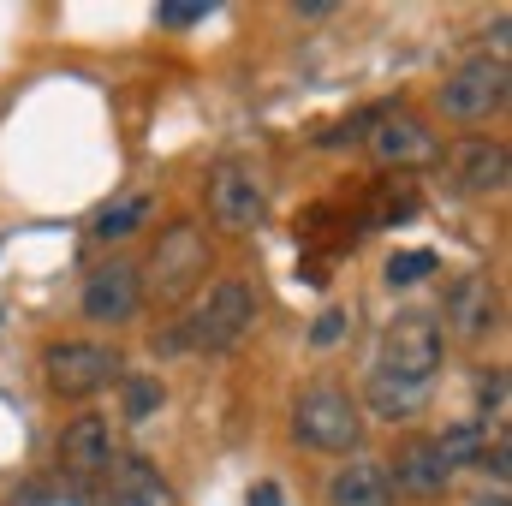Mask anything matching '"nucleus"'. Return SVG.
<instances>
[{
	"mask_svg": "<svg viewBox=\"0 0 512 506\" xmlns=\"http://www.w3.org/2000/svg\"><path fill=\"white\" fill-rule=\"evenodd\" d=\"M251 322H256L251 280L221 274V280L185 310V322H179L173 334H161V352H233V346L251 334Z\"/></svg>",
	"mask_w": 512,
	"mask_h": 506,
	"instance_id": "f257e3e1",
	"label": "nucleus"
},
{
	"mask_svg": "<svg viewBox=\"0 0 512 506\" xmlns=\"http://www.w3.org/2000/svg\"><path fill=\"white\" fill-rule=\"evenodd\" d=\"M292 441L310 453H358L364 441V405L358 393H346L340 381H310L292 399Z\"/></svg>",
	"mask_w": 512,
	"mask_h": 506,
	"instance_id": "f03ea898",
	"label": "nucleus"
},
{
	"mask_svg": "<svg viewBox=\"0 0 512 506\" xmlns=\"http://www.w3.org/2000/svg\"><path fill=\"white\" fill-rule=\"evenodd\" d=\"M203 274H209V239H203V227L197 221H173L155 239L149 262L137 268V286L149 298H161V304H179V298H191L203 286Z\"/></svg>",
	"mask_w": 512,
	"mask_h": 506,
	"instance_id": "7ed1b4c3",
	"label": "nucleus"
},
{
	"mask_svg": "<svg viewBox=\"0 0 512 506\" xmlns=\"http://www.w3.org/2000/svg\"><path fill=\"white\" fill-rule=\"evenodd\" d=\"M447 364V334L429 310H405L382 328V352H376V370L393 381H411V387H435Z\"/></svg>",
	"mask_w": 512,
	"mask_h": 506,
	"instance_id": "20e7f679",
	"label": "nucleus"
},
{
	"mask_svg": "<svg viewBox=\"0 0 512 506\" xmlns=\"http://www.w3.org/2000/svg\"><path fill=\"white\" fill-rule=\"evenodd\" d=\"M42 376H48L54 399H96L102 387L126 376V358L102 340H54L42 352Z\"/></svg>",
	"mask_w": 512,
	"mask_h": 506,
	"instance_id": "39448f33",
	"label": "nucleus"
},
{
	"mask_svg": "<svg viewBox=\"0 0 512 506\" xmlns=\"http://www.w3.org/2000/svg\"><path fill=\"white\" fill-rule=\"evenodd\" d=\"M512 96V72L507 60H495V54H471L465 66H453L447 72V84H441V114L447 120H459V126H477V120H489V114H501Z\"/></svg>",
	"mask_w": 512,
	"mask_h": 506,
	"instance_id": "423d86ee",
	"label": "nucleus"
},
{
	"mask_svg": "<svg viewBox=\"0 0 512 506\" xmlns=\"http://www.w3.org/2000/svg\"><path fill=\"white\" fill-rule=\"evenodd\" d=\"M209 221L221 233H256L268 221V179L251 161H221L209 173Z\"/></svg>",
	"mask_w": 512,
	"mask_h": 506,
	"instance_id": "0eeeda50",
	"label": "nucleus"
},
{
	"mask_svg": "<svg viewBox=\"0 0 512 506\" xmlns=\"http://www.w3.org/2000/svg\"><path fill=\"white\" fill-rule=\"evenodd\" d=\"M370 149H376V161L393 167V173H411V167H429L435 155H441V143H435V131L423 126L417 114H405V108H382V120L370 126L364 137Z\"/></svg>",
	"mask_w": 512,
	"mask_h": 506,
	"instance_id": "6e6552de",
	"label": "nucleus"
},
{
	"mask_svg": "<svg viewBox=\"0 0 512 506\" xmlns=\"http://www.w3.org/2000/svg\"><path fill=\"white\" fill-rule=\"evenodd\" d=\"M114 453L120 447H114V423L108 417H72L60 429V447H54L66 483H102V471H108Z\"/></svg>",
	"mask_w": 512,
	"mask_h": 506,
	"instance_id": "1a4fd4ad",
	"label": "nucleus"
},
{
	"mask_svg": "<svg viewBox=\"0 0 512 506\" xmlns=\"http://www.w3.org/2000/svg\"><path fill=\"white\" fill-rule=\"evenodd\" d=\"M447 173H453V185L465 197H501L512 179V155H507V143H495V137H465V143H453Z\"/></svg>",
	"mask_w": 512,
	"mask_h": 506,
	"instance_id": "9d476101",
	"label": "nucleus"
},
{
	"mask_svg": "<svg viewBox=\"0 0 512 506\" xmlns=\"http://www.w3.org/2000/svg\"><path fill=\"white\" fill-rule=\"evenodd\" d=\"M447 328H453L459 340H471V346L501 328V292H495L489 274H459V280L447 286ZM447 328H441V334H447Z\"/></svg>",
	"mask_w": 512,
	"mask_h": 506,
	"instance_id": "9b49d317",
	"label": "nucleus"
},
{
	"mask_svg": "<svg viewBox=\"0 0 512 506\" xmlns=\"http://www.w3.org/2000/svg\"><path fill=\"white\" fill-rule=\"evenodd\" d=\"M143 304V286H137V268L131 262H102L84 274V292H78V310L90 322H131Z\"/></svg>",
	"mask_w": 512,
	"mask_h": 506,
	"instance_id": "f8f14e48",
	"label": "nucleus"
},
{
	"mask_svg": "<svg viewBox=\"0 0 512 506\" xmlns=\"http://www.w3.org/2000/svg\"><path fill=\"white\" fill-rule=\"evenodd\" d=\"M393 471H387V483L393 489H405V495H417V501H435L447 483H453V471H447V459H441V447H435V435H405L399 447H393V459H387Z\"/></svg>",
	"mask_w": 512,
	"mask_h": 506,
	"instance_id": "ddd939ff",
	"label": "nucleus"
},
{
	"mask_svg": "<svg viewBox=\"0 0 512 506\" xmlns=\"http://www.w3.org/2000/svg\"><path fill=\"white\" fill-rule=\"evenodd\" d=\"M102 489H108L114 506H173L167 477H161L155 459H143V453H114L108 471H102Z\"/></svg>",
	"mask_w": 512,
	"mask_h": 506,
	"instance_id": "4468645a",
	"label": "nucleus"
},
{
	"mask_svg": "<svg viewBox=\"0 0 512 506\" xmlns=\"http://www.w3.org/2000/svg\"><path fill=\"white\" fill-rule=\"evenodd\" d=\"M328 506H393V483H387L382 459H352L328 477Z\"/></svg>",
	"mask_w": 512,
	"mask_h": 506,
	"instance_id": "2eb2a0df",
	"label": "nucleus"
},
{
	"mask_svg": "<svg viewBox=\"0 0 512 506\" xmlns=\"http://www.w3.org/2000/svg\"><path fill=\"white\" fill-rule=\"evenodd\" d=\"M423 209V197H417V179H376L370 185V197L358 203V233H370V227H399V221H411Z\"/></svg>",
	"mask_w": 512,
	"mask_h": 506,
	"instance_id": "dca6fc26",
	"label": "nucleus"
},
{
	"mask_svg": "<svg viewBox=\"0 0 512 506\" xmlns=\"http://www.w3.org/2000/svg\"><path fill=\"white\" fill-rule=\"evenodd\" d=\"M149 221H155V197H143V191H137V197L108 203V209L90 221V239H96V245H126V239H137Z\"/></svg>",
	"mask_w": 512,
	"mask_h": 506,
	"instance_id": "f3484780",
	"label": "nucleus"
},
{
	"mask_svg": "<svg viewBox=\"0 0 512 506\" xmlns=\"http://www.w3.org/2000/svg\"><path fill=\"white\" fill-rule=\"evenodd\" d=\"M364 405L376 411V417H417L423 405H429V387H411V381H393L382 376V370H370V381H364Z\"/></svg>",
	"mask_w": 512,
	"mask_h": 506,
	"instance_id": "a211bd4d",
	"label": "nucleus"
},
{
	"mask_svg": "<svg viewBox=\"0 0 512 506\" xmlns=\"http://www.w3.org/2000/svg\"><path fill=\"white\" fill-rule=\"evenodd\" d=\"M435 447H441L447 471L483 465V453H489V423H477V417H459V423H447V429L435 435Z\"/></svg>",
	"mask_w": 512,
	"mask_h": 506,
	"instance_id": "6ab92c4d",
	"label": "nucleus"
},
{
	"mask_svg": "<svg viewBox=\"0 0 512 506\" xmlns=\"http://www.w3.org/2000/svg\"><path fill=\"white\" fill-rule=\"evenodd\" d=\"M441 268V256L435 251H393L387 256V268H382V280L387 286H417L423 274H435Z\"/></svg>",
	"mask_w": 512,
	"mask_h": 506,
	"instance_id": "aec40b11",
	"label": "nucleus"
},
{
	"mask_svg": "<svg viewBox=\"0 0 512 506\" xmlns=\"http://www.w3.org/2000/svg\"><path fill=\"white\" fill-rule=\"evenodd\" d=\"M161 381L155 376H137V381H126V423H149L155 411H161Z\"/></svg>",
	"mask_w": 512,
	"mask_h": 506,
	"instance_id": "412c9836",
	"label": "nucleus"
},
{
	"mask_svg": "<svg viewBox=\"0 0 512 506\" xmlns=\"http://www.w3.org/2000/svg\"><path fill=\"white\" fill-rule=\"evenodd\" d=\"M376 120H382V108H364V114H352V120H340V126L316 131V143H322V149H340V143H364Z\"/></svg>",
	"mask_w": 512,
	"mask_h": 506,
	"instance_id": "4be33fe9",
	"label": "nucleus"
},
{
	"mask_svg": "<svg viewBox=\"0 0 512 506\" xmlns=\"http://www.w3.org/2000/svg\"><path fill=\"white\" fill-rule=\"evenodd\" d=\"M346 334H352V310L328 304V310L316 316V328H310V346H316V352H328V346H340Z\"/></svg>",
	"mask_w": 512,
	"mask_h": 506,
	"instance_id": "5701e85b",
	"label": "nucleus"
},
{
	"mask_svg": "<svg viewBox=\"0 0 512 506\" xmlns=\"http://www.w3.org/2000/svg\"><path fill=\"white\" fill-rule=\"evenodd\" d=\"M477 405H483V417H477V423L507 417V370H483V376H477Z\"/></svg>",
	"mask_w": 512,
	"mask_h": 506,
	"instance_id": "b1692460",
	"label": "nucleus"
},
{
	"mask_svg": "<svg viewBox=\"0 0 512 506\" xmlns=\"http://www.w3.org/2000/svg\"><path fill=\"white\" fill-rule=\"evenodd\" d=\"M209 12H215L209 0H185V6L167 0V6H155V24H161V30H191V24H203Z\"/></svg>",
	"mask_w": 512,
	"mask_h": 506,
	"instance_id": "393cba45",
	"label": "nucleus"
},
{
	"mask_svg": "<svg viewBox=\"0 0 512 506\" xmlns=\"http://www.w3.org/2000/svg\"><path fill=\"white\" fill-rule=\"evenodd\" d=\"M251 506H280V489H274V483H256V489H251Z\"/></svg>",
	"mask_w": 512,
	"mask_h": 506,
	"instance_id": "a878e982",
	"label": "nucleus"
},
{
	"mask_svg": "<svg viewBox=\"0 0 512 506\" xmlns=\"http://www.w3.org/2000/svg\"><path fill=\"white\" fill-rule=\"evenodd\" d=\"M328 12H334L328 0H304V6H298V18H328Z\"/></svg>",
	"mask_w": 512,
	"mask_h": 506,
	"instance_id": "bb28decb",
	"label": "nucleus"
}]
</instances>
